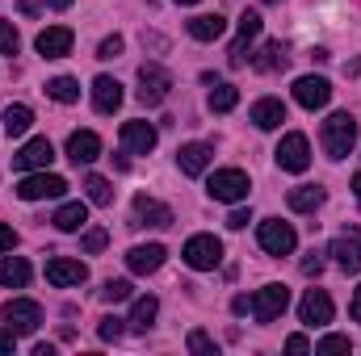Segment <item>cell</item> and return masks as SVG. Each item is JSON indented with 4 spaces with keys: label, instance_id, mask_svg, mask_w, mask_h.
Here are the masks:
<instances>
[{
    "label": "cell",
    "instance_id": "484cf974",
    "mask_svg": "<svg viewBox=\"0 0 361 356\" xmlns=\"http://www.w3.org/2000/svg\"><path fill=\"white\" fill-rule=\"evenodd\" d=\"M51 222H55L59 231H68V235H72V231H85V222H89V205H85V201H68V205L55 210Z\"/></svg>",
    "mask_w": 361,
    "mask_h": 356
},
{
    "label": "cell",
    "instance_id": "d6986e66",
    "mask_svg": "<svg viewBox=\"0 0 361 356\" xmlns=\"http://www.w3.org/2000/svg\"><path fill=\"white\" fill-rule=\"evenodd\" d=\"M122 147L135 155H147L156 147V126L152 122H122Z\"/></svg>",
    "mask_w": 361,
    "mask_h": 356
},
{
    "label": "cell",
    "instance_id": "8fae6325",
    "mask_svg": "<svg viewBox=\"0 0 361 356\" xmlns=\"http://www.w3.org/2000/svg\"><path fill=\"white\" fill-rule=\"evenodd\" d=\"M294 101H298L302 109H324V105L332 101V84H328L324 76H298V80H294Z\"/></svg>",
    "mask_w": 361,
    "mask_h": 356
},
{
    "label": "cell",
    "instance_id": "4fadbf2b",
    "mask_svg": "<svg viewBox=\"0 0 361 356\" xmlns=\"http://www.w3.org/2000/svg\"><path fill=\"white\" fill-rule=\"evenodd\" d=\"M72 42H76V34H72L68 25H47V30L34 38V46H38L42 59H63V55L72 51Z\"/></svg>",
    "mask_w": 361,
    "mask_h": 356
},
{
    "label": "cell",
    "instance_id": "d6a6232c",
    "mask_svg": "<svg viewBox=\"0 0 361 356\" xmlns=\"http://www.w3.org/2000/svg\"><path fill=\"white\" fill-rule=\"evenodd\" d=\"M85 193H89L92 205H109V201H114V189H109V180L105 177H89L85 180Z\"/></svg>",
    "mask_w": 361,
    "mask_h": 356
},
{
    "label": "cell",
    "instance_id": "f6af8a7d",
    "mask_svg": "<svg viewBox=\"0 0 361 356\" xmlns=\"http://www.w3.org/2000/svg\"><path fill=\"white\" fill-rule=\"evenodd\" d=\"M307 348H311L307 336H290V340H286V352H307Z\"/></svg>",
    "mask_w": 361,
    "mask_h": 356
},
{
    "label": "cell",
    "instance_id": "44dd1931",
    "mask_svg": "<svg viewBox=\"0 0 361 356\" xmlns=\"http://www.w3.org/2000/svg\"><path fill=\"white\" fill-rule=\"evenodd\" d=\"M286 201H290L294 214H315V210L328 201V189H324V184H298V189H290Z\"/></svg>",
    "mask_w": 361,
    "mask_h": 356
},
{
    "label": "cell",
    "instance_id": "8d00e7d4",
    "mask_svg": "<svg viewBox=\"0 0 361 356\" xmlns=\"http://www.w3.org/2000/svg\"><path fill=\"white\" fill-rule=\"evenodd\" d=\"M122 331H126V319H118V314H105L101 327H97L101 340H122Z\"/></svg>",
    "mask_w": 361,
    "mask_h": 356
},
{
    "label": "cell",
    "instance_id": "d590c367",
    "mask_svg": "<svg viewBox=\"0 0 361 356\" xmlns=\"http://www.w3.org/2000/svg\"><path fill=\"white\" fill-rule=\"evenodd\" d=\"M17 51H21V34H17V25L0 21V55H17Z\"/></svg>",
    "mask_w": 361,
    "mask_h": 356
},
{
    "label": "cell",
    "instance_id": "7dc6e473",
    "mask_svg": "<svg viewBox=\"0 0 361 356\" xmlns=\"http://www.w3.org/2000/svg\"><path fill=\"white\" fill-rule=\"evenodd\" d=\"M231 310H235V314H252V298H235Z\"/></svg>",
    "mask_w": 361,
    "mask_h": 356
},
{
    "label": "cell",
    "instance_id": "1f68e13d",
    "mask_svg": "<svg viewBox=\"0 0 361 356\" xmlns=\"http://www.w3.org/2000/svg\"><path fill=\"white\" fill-rule=\"evenodd\" d=\"M47 96L59 105H72V101H80V84L72 76H55V80H47Z\"/></svg>",
    "mask_w": 361,
    "mask_h": 356
},
{
    "label": "cell",
    "instance_id": "816d5d0a",
    "mask_svg": "<svg viewBox=\"0 0 361 356\" xmlns=\"http://www.w3.org/2000/svg\"><path fill=\"white\" fill-rule=\"evenodd\" d=\"M177 4H197V0H177Z\"/></svg>",
    "mask_w": 361,
    "mask_h": 356
},
{
    "label": "cell",
    "instance_id": "9c48e42d",
    "mask_svg": "<svg viewBox=\"0 0 361 356\" xmlns=\"http://www.w3.org/2000/svg\"><path fill=\"white\" fill-rule=\"evenodd\" d=\"M286 306H290V289L286 285H265V289L252 293V319L257 323H273L277 314H286Z\"/></svg>",
    "mask_w": 361,
    "mask_h": 356
},
{
    "label": "cell",
    "instance_id": "f546056e",
    "mask_svg": "<svg viewBox=\"0 0 361 356\" xmlns=\"http://www.w3.org/2000/svg\"><path fill=\"white\" fill-rule=\"evenodd\" d=\"M0 285L25 289V285H30V265H25L21 256H0Z\"/></svg>",
    "mask_w": 361,
    "mask_h": 356
},
{
    "label": "cell",
    "instance_id": "ee69618b",
    "mask_svg": "<svg viewBox=\"0 0 361 356\" xmlns=\"http://www.w3.org/2000/svg\"><path fill=\"white\" fill-rule=\"evenodd\" d=\"M248 222H252V214H248V210H231V218H227V227H231V231H244Z\"/></svg>",
    "mask_w": 361,
    "mask_h": 356
},
{
    "label": "cell",
    "instance_id": "5b68a950",
    "mask_svg": "<svg viewBox=\"0 0 361 356\" xmlns=\"http://www.w3.org/2000/svg\"><path fill=\"white\" fill-rule=\"evenodd\" d=\"M273 155H277V168H281V172H307V168H311V143H307V134H298V130L286 134Z\"/></svg>",
    "mask_w": 361,
    "mask_h": 356
},
{
    "label": "cell",
    "instance_id": "d4e9b609",
    "mask_svg": "<svg viewBox=\"0 0 361 356\" xmlns=\"http://www.w3.org/2000/svg\"><path fill=\"white\" fill-rule=\"evenodd\" d=\"M248 63H252L257 72H281V68L290 63V55H286V42H265L257 55H248Z\"/></svg>",
    "mask_w": 361,
    "mask_h": 356
},
{
    "label": "cell",
    "instance_id": "74e56055",
    "mask_svg": "<svg viewBox=\"0 0 361 356\" xmlns=\"http://www.w3.org/2000/svg\"><path fill=\"white\" fill-rule=\"evenodd\" d=\"M315 352H353V344H349V336H324L315 344Z\"/></svg>",
    "mask_w": 361,
    "mask_h": 356
},
{
    "label": "cell",
    "instance_id": "ba28073f",
    "mask_svg": "<svg viewBox=\"0 0 361 356\" xmlns=\"http://www.w3.org/2000/svg\"><path fill=\"white\" fill-rule=\"evenodd\" d=\"M68 193V180L55 177V172H34V177H21V184H17V197L21 201H42V197H63Z\"/></svg>",
    "mask_w": 361,
    "mask_h": 356
},
{
    "label": "cell",
    "instance_id": "f907efd6",
    "mask_svg": "<svg viewBox=\"0 0 361 356\" xmlns=\"http://www.w3.org/2000/svg\"><path fill=\"white\" fill-rule=\"evenodd\" d=\"M47 4H51V8H68L72 0H47Z\"/></svg>",
    "mask_w": 361,
    "mask_h": 356
},
{
    "label": "cell",
    "instance_id": "e575fe53",
    "mask_svg": "<svg viewBox=\"0 0 361 356\" xmlns=\"http://www.w3.org/2000/svg\"><path fill=\"white\" fill-rule=\"evenodd\" d=\"M189 352L193 356H219V344L206 331H189Z\"/></svg>",
    "mask_w": 361,
    "mask_h": 356
},
{
    "label": "cell",
    "instance_id": "f35d334b",
    "mask_svg": "<svg viewBox=\"0 0 361 356\" xmlns=\"http://www.w3.org/2000/svg\"><path fill=\"white\" fill-rule=\"evenodd\" d=\"M105 243H109V235H105L101 227H92V231H85V239H80V248H85L89 256H97V252H101Z\"/></svg>",
    "mask_w": 361,
    "mask_h": 356
},
{
    "label": "cell",
    "instance_id": "30bf717a",
    "mask_svg": "<svg viewBox=\"0 0 361 356\" xmlns=\"http://www.w3.org/2000/svg\"><path fill=\"white\" fill-rule=\"evenodd\" d=\"M55 160V147H51V139H30L17 155H13V168L17 172H42L47 164Z\"/></svg>",
    "mask_w": 361,
    "mask_h": 356
},
{
    "label": "cell",
    "instance_id": "4dcf8cb0",
    "mask_svg": "<svg viewBox=\"0 0 361 356\" xmlns=\"http://www.w3.org/2000/svg\"><path fill=\"white\" fill-rule=\"evenodd\" d=\"M30 126H34V109H30V105H8V109H4V134L21 139Z\"/></svg>",
    "mask_w": 361,
    "mask_h": 356
},
{
    "label": "cell",
    "instance_id": "ffe728a7",
    "mask_svg": "<svg viewBox=\"0 0 361 356\" xmlns=\"http://www.w3.org/2000/svg\"><path fill=\"white\" fill-rule=\"evenodd\" d=\"M210 160H214V151H210L206 143H185L177 151V168L185 177H202V172L210 168Z\"/></svg>",
    "mask_w": 361,
    "mask_h": 356
},
{
    "label": "cell",
    "instance_id": "83f0119b",
    "mask_svg": "<svg viewBox=\"0 0 361 356\" xmlns=\"http://www.w3.org/2000/svg\"><path fill=\"white\" fill-rule=\"evenodd\" d=\"M156 314H160V302L147 293V298H135V306H130V319H126V327L130 331H147L152 323H156Z\"/></svg>",
    "mask_w": 361,
    "mask_h": 356
},
{
    "label": "cell",
    "instance_id": "ac0fdd59",
    "mask_svg": "<svg viewBox=\"0 0 361 356\" xmlns=\"http://www.w3.org/2000/svg\"><path fill=\"white\" fill-rule=\"evenodd\" d=\"M257 34H261V13H244V17H240V38L231 42V55H227L231 68H244V63H248L244 51H248V42H252Z\"/></svg>",
    "mask_w": 361,
    "mask_h": 356
},
{
    "label": "cell",
    "instance_id": "b9f144b4",
    "mask_svg": "<svg viewBox=\"0 0 361 356\" xmlns=\"http://www.w3.org/2000/svg\"><path fill=\"white\" fill-rule=\"evenodd\" d=\"M13 248H17V231L0 222V256H4V252H13Z\"/></svg>",
    "mask_w": 361,
    "mask_h": 356
},
{
    "label": "cell",
    "instance_id": "836d02e7",
    "mask_svg": "<svg viewBox=\"0 0 361 356\" xmlns=\"http://www.w3.org/2000/svg\"><path fill=\"white\" fill-rule=\"evenodd\" d=\"M126 298H130V281H105L101 285V302L114 306V302H126Z\"/></svg>",
    "mask_w": 361,
    "mask_h": 356
},
{
    "label": "cell",
    "instance_id": "7402d4cb",
    "mask_svg": "<svg viewBox=\"0 0 361 356\" xmlns=\"http://www.w3.org/2000/svg\"><path fill=\"white\" fill-rule=\"evenodd\" d=\"M92 105H97V113H114L122 105V84L114 76H97L92 80Z\"/></svg>",
    "mask_w": 361,
    "mask_h": 356
},
{
    "label": "cell",
    "instance_id": "8992f818",
    "mask_svg": "<svg viewBox=\"0 0 361 356\" xmlns=\"http://www.w3.org/2000/svg\"><path fill=\"white\" fill-rule=\"evenodd\" d=\"M173 89V76L160 68V63H143L139 68V101L152 109V105H164V96Z\"/></svg>",
    "mask_w": 361,
    "mask_h": 356
},
{
    "label": "cell",
    "instance_id": "60d3db41",
    "mask_svg": "<svg viewBox=\"0 0 361 356\" xmlns=\"http://www.w3.org/2000/svg\"><path fill=\"white\" fill-rule=\"evenodd\" d=\"M302 272H307V276H319V272H324V252L311 248V252L302 256Z\"/></svg>",
    "mask_w": 361,
    "mask_h": 356
},
{
    "label": "cell",
    "instance_id": "9a60e30c",
    "mask_svg": "<svg viewBox=\"0 0 361 356\" xmlns=\"http://www.w3.org/2000/svg\"><path fill=\"white\" fill-rule=\"evenodd\" d=\"M130 227H173V210H169L164 201L139 193V197H135V222H130Z\"/></svg>",
    "mask_w": 361,
    "mask_h": 356
},
{
    "label": "cell",
    "instance_id": "7c38bea8",
    "mask_svg": "<svg viewBox=\"0 0 361 356\" xmlns=\"http://www.w3.org/2000/svg\"><path fill=\"white\" fill-rule=\"evenodd\" d=\"M47 281H51L55 289L85 285V281H89V265H80V260H68V256H55V260H47Z\"/></svg>",
    "mask_w": 361,
    "mask_h": 356
},
{
    "label": "cell",
    "instance_id": "4316f807",
    "mask_svg": "<svg viewBox=\"0 0 361 356\" xmlns=\"http://www.w3.org/2000/svg\"><path fill=\"white\" fill-rule=\"evenodd\" d=\"M223 30H227V21L219 13H202L189 21V38H197V42H214V38H223Z\"/></svg>",
    "mask_w": 361,
    "mask_h": 356
},
{
    "label": "cell",
    "instance_id": "f1b7e54d",
    "mask_svg": "<svg viewBox=\"0 0 361 356\" xmlns=\"http://www.w3.org/2000/svg\"><path fill=\"white\" fill-rule=\"evenodd\" d=\"M206 84H210V109L214 113H231L235 109V101H240V92H235V84H227V80H214V76H206Z\"/></svg>",
    "mask_w": 361,
    "mask_h": 356
},
{
    "label": "cell",
    "instance_id": "7bdbcfd3",
    "mask_svg": "<svg viewBox=\"0 0 361 356\" xmlns=\"http://www.w3.org/2000/svg\"><path fill=\"white\" fill-rule=\"evenodd\" d=\"M13 348H17V331L13 327H0V356H8Z\"/></svg>",
    "mask_w": 361,
    "mask_h": 356
},
{
    "label": "cell",
    "instance_id": "c3c4849f",
    "mask_svg": "<svg viewBox=\"0 0 361 356\" xmlns=\"http://www.w3.org/2000/svg\"><path fill=\"white\" fill-rule=\"evenodd\" d=\"M345 76H361V55H357V59H349V63H345Z\"/></svg>",
    "mask_w": 361,
    "mask_h": 356
},
{
    "label": "cell",
    "instance_id": "bcb514c9",
    "mask_svg": "<svg viewBox=\"0 0 361 356\" xmlns=\"http://www.w3.org/2000/svg\"><path fill=\"white\" fill-rule=\"evenodd\" d=\"M349 314H353V323H361V285L353 289V302H349Z\"/></svg>",
    "mask_w": 361,
    "mask_h": 356
},
{
    "label": "cell",
    "instance_id": "ab89813d",
    "mask_svg": "<svg viewBox=\"0 0 361 356\" xmlns=\"http://www.w3.org/2000/svg\"><path fill=\"white\" fill-rule=\"evenodd\" d=\"M122 46H126V42H122V34H114V38H105V42L97 46V59H118V55H122Z\"/></svg>",
    "mask_w": 361,
    "mask_h": 356
},
{
    "label": "cell",
    "instance_id": "681fc988",
    "mask_svg": "<svg viewBox=\"0 0 361 356\" xmlns=\"http://www.w3.org/2000/svg\"><path fill=\"white\" fill-rule=\"evenodd\" d=\"M353 193H357V205H361V172L353 177Z\"/></svg>",
    "mask_w": 361,
    "mask_h": 356
},
{
    "label": "cell",
    "instance_id": "5bb4252c",
    "mask_svg": "<svg viewBox=\"0 0 361 356\" xmlns=\"http://www.w3.org/2000/svg\"><path fill=\"white\" fill-rule=\"evenodd\" d=\"M328 256L336 260V268H345V272H361V235L357 231L336 235L332 248H328Z\"/></svg>",
    "mask_w": 361,
    "mask_h": 356
},
{
    "label": "cell",
    "instance_id": "e0dca14e",
    "mask_svg": "<svg viewBox=\"0 0 361 356\" xmlns=\"http://www.w3.org/2000/svg\"><path fill=\"white\" fill-rule=\"evenodd\" d=\"M164 243H139V248H130L126 252V268L130 272H139V276H147V272H156V268L164 265Z\"/></svg>",
    "mask_w": 361,
    "mask_h": 356
},
{
    "label": "cell",
    "instance_id": "3957f363",
    "mask_svg": "<svg viewBox=\"0 0 361 356\" xmlns=\"http://www.w3.org/2000/svg\"><path fill=\"white\" fill-rule=\"evenodd\" d=\"M0 314H4V327H13L17 336H34L42 327V306L30 298H8Z\"/></svg>",
    "mask_w": 361,
    "mask_h": 356
},
{
    "label": "cell",
    "instance_id": "6da1fadb",
    "mask_svg": "<svg viewBox=\"0 0 361 356\" xmlns=\"http://www.w3.org/2000/svg\"><path fill=\"white\" fill-rule=\"evenodd\" d=\"M319 143H324L328 160H345V155L353 151V143H357V122H353V113H332V117L324 122V130H319Z\"/></svg>",
    "mask_w": 361,
    "mask_h": 356
},
{
    "label": "cell",
    "instance_id": "cb8c5ba5",
    "mask_svg": "<svg viewBox=\"0 0 361 356\" xmlns=\"http://www.w3.org/2000/svg\"><path fill=\"white\" fill-rule=\"evenodd\" d=\"M252 122H257V130H277V126L286 122V105H281L277 96H261V101L252 105Z\"/></svg>",
    "mask_w": 361,
    "mask_h": 356
},
{
    "label": "cell",
    "instance_id": "603a6c76",
    "mask_svg": "<svg viewBox=\"0 0 361 356\" xmlns=\"http://www.w3.org/2000/svg\"><path fill=\"white\" fill-rule=\"evenodd\" d=\"M101 155V139L92 134V130H76L72 139H68V160L72 164H92Z\"/></svg>",
    "mask_w": 361,
    "mask_h": 356
},
{
    "label": "cell",
    "instance_id": "7a4b0ae2",
    "mask_svg": "<svg viewBox=\"0 0 361 356\" xmlns=\"http://www.w3.org/2000/svg\"><path fill=\"white\" fill-rule=\"evenodd\" d=\"M248 189H252V180H248V172H240V168H219L214 177L206 180V193H210L214 201H227V205L244 201Z\"/></svg>",
    "mask_w": 361,
    "mask_h": 356
},
{
    "label": "cell",
    "instance_id": "2e32d148",
    "mask_svg": "<svg viewBox=\"0 0 361 356\" xmlns=\"http://www.w3.org/2000/svg\"><path fill=\"white\" fill-rule=\"evenodd\" d=\"M298 319H302L307 327H324V323H332V298H328L324 289H307V298L298 302Z\"/></svg>",
    "mask_w": 361,
    "mask_h": 356
},
{
    "label": "cell",
    "instance_id": "277c9868",
    "mask_svg": "<svg viewBox=\"0 0 361 356\" xmlns=\"http://www.w3.org/2000/svg\"><path fill=\"white\" fill-rule=\"evenodd\" d=\"M257 239H261V248H265L269 256H290V252L298 248L294 227H290V222H281V218H265V222L257 227Z\"/></svg>",
    "mask_w": 361,
    "mask_h": 356
},
{
    "label": "cell",
    "instance_id": "52a82bcc",
    "mask_svg": "<svg viewBox=\"0 0 361 356\" xmlns=\"http://www.w3.org/2000/svg\"><path fill=\"white\" fill-rule=\"evenodd\" d=\"M185 265L197 268V272H210V268H219V260H223V243L214 239V235H193L189 243H185Z\"/></svg>",
    "mask_w": 361,
    "mask_h": 356
}]
</instances>
